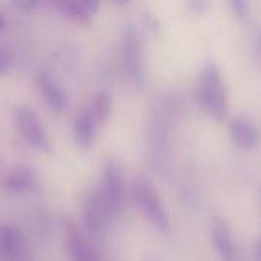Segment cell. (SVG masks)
I'll return each instance as SVG.
<instances>
[{
    "label": "cell",
    "instance_id": "ba28073f",
    "mask_svg": "<svg viewBox=\"0 0 261 261\" xmlns=\"http://www.w3.org/2000/svg\"><path fill=\"white\" fill-rule=\"evenodd\" d=\"M228 132L232 144L243 151H251L258 145V128L255 122L248 116L232 118Z\"/></svg>",
    "mask_w": 261,
    "mask_h": 261
},
{
    "label": "cell",
    "instance_id": "8992f818",
    "mask_svg": "<svg viewBox=\"0 0 261 261\" xmlns=\"http://www.w3.org/2000/svg\"><path fill=\"white\" fill-rule=\"evenodd\" d=\"M64 228V239L66 248L70 254L72 261H101L98 252L81 232L78 225L73 222L72 217H64L63 220Z\"/></svg>",
    "mask_w": 261,
    "mask_h": 261
},
{
    "label": "cell",
    "instance_id": "6da1fadb",
    "mask_svg": "<svg viewBox=\"0 0 261 261\" xmlns=\"http://www.w3.org/2000/svg\"><path fill=\"white\" fill-rule=\"evenodd\" d=\"M199 99L214 119L225 122L228 116V90L217 64L213 61L206 63L200 72Z\"/></svg>",
    "mask_w": 261,
    "mask_h": 261
},
{
    "label": "cell",
    "instance_id": "30bf717a",
    "mask_svg": "<svg viewBox=\"0 0 261 261\" xmlns=\"http://www.w3.org/2000/svg\"><path fill=\"white\" fill-rule=\"evenodd\" d=\"M40 187L37 171L28 165L14 167L3 179V188L11 193H28Z\"/></svg>",
    "mask_w": 261,
    "mask_h": 261
},
{
    "label": "cell",
    "instance_id": "ffe728a7",
    "mask_svg": "<svg viewBox=\"0 0 261 261\" xmlns=\"http://www.w3.org/2000/svg\"><path fill=\"white\" fill-rule=\"evenodd\" d=\"M6 29V18L3 17V12L0 11V32H3Z\"/></svg>",
    "mask_w": 261,
    "mask_h": 261
},
{
    "label": "cell",
    "instance_id": "ac0fdd59",
    "mask_svg": "<svg viewBox=\"0 0 261 261\" xmlns=\"http://www.w3.org/2000/svg\"><path fill=\"white\" fill-rule=\"evenodd\" d=\"M187 5H188V9L193 14H203L208 9V6H210V3L205 2V0H191Z\"/></svg>",
    "mask_w": 261,
    "mask_h": 261
},
{
    "label": "cell",
    "instance_id": "277c9868",
    "mask_svg": "<svg viewBox=\"0 0 261 261\" xmlns=\"http://www.w3.org/2000/svg\"><path fill=\"white\" fill-rule=\"evenodd\" d=\"M98 193L102 196L104 202L115 214L116 211L122 210L125 200V179L124 170L118 159L109 158L102 167V177Z\"/></svg>",
    "mask_w": 261,
    "mask_h": 261
},
{
    "label": "cell",
    "instance_id": "52a82bcc",
    "mask_svg": "<svg viewBox=\"0 0 261 261\" xmlns=\"http://www.w3.org/2000/svg\"><path fill=\"white\" fill-rule=\"evenodd\" d=\"M113 213L104 202L102 196L98 193V190L92 194H89L83 202V222L89 232L98 234L101 232Z\"/></svg>",
    "mask_w": 261,
    "mask_h": 261
},
{
    "label": "cell",
    "instance_id": "5b68a950",
    "mask_svg": "<svg viewBox=\"0 0 261 261\" xmlns=\"http://www.w3.org/2000/svg\"><path fill=\"white\" fill-rule=\"evenodd\" d=\"M122 60L130 80L141 86L144 81V58L138 31L133 24H125L122 34Z\"/></svg>",
    "mask_w": 261,
    "mask_h": 261
},
{
    "label": "cell",
    "instance_id": "8fae6325",
    "mask_svg": "<svg viewBox=\"0 0 261 261\" xmlns=\"http://www.w3.org/2000/svg\"><path fill=\"white\" fill-rule=\"evenodd\" d=\"M55 6L60 9L63 15L80 24L92 23L93 15L99 9V3L96 0H75V2L63 0V2H57Z\"/></svg>",
    "mask_w": 261,
    "mask_h": 261
},
{
    "label": "cell",
    "instance_id": "7c38bea8",
    "mask_svg": "<svg viewBox=\"0 0 261 261\" xmlns=\"http://www.w3.org/2000/svg\"><path fill=\"white\" fill-rule=\"evenodd\" d=\"M211 236L217 254L223 260L229 261L234 257V240L229 223L222 216H214L211 219Z\"/></svg>",
    "mask_w": 261,
    "mask_h": 261
},
{
    "label": "cell",
    "instance_id": "9c48e42d",
    "mask_svg": "<svg viewBox=\"0 0 261 261\" xmlns=\"http://www.w3.org/2000/svg\"><path fill=\"white\" fill-rule=\"evenodd\" d=\"M73 142L80 150H89L95 144L98 127L89 107H81L73 119Z\"/></svg>",
    "mask_w": 261,
    "mask_h": 261
},
{
    "label": "cell",
    "instance_id": "4fadbf2b",
    "mask_svg": "<svg viewBox=\"0 0 261 261\" xmlns=\"http://www.w3.org/2000/svg\"><path fill=\"white\" fill-rule=\"evenodd\" d=\"M35 83H37V87L40 89L41 95L44 96L47 106L54 112L61 113L64 110V106H66V96H64L61 87L44 72H40L37 75Z\"/></svg>",
    "mask_w": 261,
    "mask_h": 261
},
{
    "label": "cell",
    "instance_id": "5bb4252c",
    "mask_svg": "<svg viewBox=\"0 0 261 261\" xmlns=\"http://www.w3.org/2000/svg\"><path fill=\"white\" fill-rule=\"evenodd\" d=\"M21 251V236L17 228L0 223V261H15Z\"/></svg>",
    "mask_w": 261,
    "mask_h": 261
},
{
    "label": "cell",
    "instance_id": "e0dca14e",
    "mask_svg": "<svg viewBox=\"0 0 261 261\" xmlns=\"http://www.w3.org/2000/svg\"><path fill=\"white\" fill-rule=\"evenodd\" d=\"M11 64H12V60H11L8 50L0 46V75L8 73L11 69Z\"/></svg>",
    "mask_w": 261,
    "mask_h": 261
},
{
    "label": "cell",
    "instance_id": "44dd1931",
    "mask_svg": "<svg viewBox=\"0 0 261 261\" xmlns=\"http://www.w3.org/2000/svg\"><path fill=\"white\" fill-rule=\"evenodd\" d=\"M145 261H161V260H159V258H156V257H147Z\"/></svg>",
    "mask_w": 261,
    "mask_h": 261
},
{
    "label": "cell",
    "instance_id": "7a4b0ae2",
    "mask_svg": "<svg viewBox=\"0 0 261 261\" xmlns=\"http://www.w3.org/2000/svg\"><path fill=\"white\" fill-rule=\"evenodd\" d=\"M132 196L136 203V206L144 213V216L148 219V222L162 234H168L171 229L170 217L167 214V210L153 185V182L144 176H136L133 185H132Z\"/></svg>",
    "mask_w": 261,
    "mask_h": 261
},
{
    "label": "cell",
    "instance_id": "d6986e66",
    "mask_svg": "<svg viewBox=\"0 0 261 261\" xmlns=\"http://www.w3.org/2000/svg\"><path fill=\"white\" fill-rule=\"evenodd\" d=\"M17 8H21V9H24V11H32V9H35L37 6H38V3L37 2H29V0H24V2H15L14 3Z\"/></svg>",
    "mask_w": 261,
    "mask_h": 261
},
{
    "label": "cell",
    "instance_id": "9a60e30c",
    "mask_svg": "<svg viewBox=\"0 0 261 261\" xmlns=\"http://www.w3.org/2000/svg\"><path fill=\"white\" fill-rule=\"evenodd\" d=\"M112 95L106 90H99L98 93H95L93 96V101H92V106L89 107L90 109V113L95 119V124L96 127H104L109 119H110V115H112Z\"/></svg>",
    "mask_w": 261,
    "mask_h": 261
},
{
    "label": "cell",
    "instance_id": "3957f363",
    "mask_svg": "<svg viewBox=\"0 0 261 261\" xmlns=\"http://www.w3.org/2000/svg\"><path fill=\"white\" fill-rule=\"evenodd\" d=\"M12 124L17 130V133L34 148L43 151V153H50L52 145L50 141L43 128V124L38 118V115L24 104H18L12 109Z\"/></svg>",
    "mask_w": 261,
    "mask_h": 261
},
{
    "label": "cell",
    "instance_id": "2e32d148",
    "mask_svg": "<svg viewBox=\"0 0 261 261\" xmlns=\"http://www.w3.org/2000/svg\"><path fill=\"white\" fill-rule=\"evenodd\" d=\"M229 5H231L234 14L237 17H240V18H245L248 15V12H249V5H248L246 0H231Z\"/></svg>",
    "mask_w": 261,
    "mask_h": 261
}]
</instances>
